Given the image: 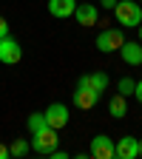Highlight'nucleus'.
I'll return each instance as SVG.
<instances>
[{"label":"nucleus","mask_w":142,"mask_h":159,"mask_svg":"<svg viewBox=\"0 0 142 159\" xmlns=\"http://www.w3.org/2000/svg\"><path fill=\"white\" fill-rule=\"evenodd\" d=\"M0 37H9V23L0 17Z\"/></svg>","instance_id":"17"},{"label":"nucleus","mask_w":142,"mask_h":159,"mask_svg":"<svg viewBox=\"0 0 142 159\" xmlns=\"http://www.w3.org/2000/svg\"><path fill=\"white\" fill-rule=\"evenodd\" d=\"M114 17L122 29H136L142 23V6L136 0H117L114 6Z\"/></svg>","instance_id":"1"},{"label":"nucleus","mask_w":142,"mask_h":159,"mask_svg":"<svg viewBox=\"0 0 142 159\" xmlns=\"http://www.w3.org/2000/svg\"><path fill=\"white\" fill-rule=\"evenodd\" d=\"M91 156L94 159H117V142L105 134H97L91 139Z\"/></svg>","instance_id":"5"},{"label":"nucleus","mask_w":142,"mask_h":159,"mask_svg":"<svg viewBox=\"0 0 142 159\" xmlns=\"http://www.w3.org/2000/svg\"><path fill=\"white\" fill-rule=\"evenodd\" d=\"M74 17H77V23H80V26L91 29V26H97V20H99V9H97L94 3H77Z\"/></svg>","instance_id":"7"},{"label":"nucleus","mask_w":142,"mask_h":159,"mask_svg":"<svg viewBox=\"0 0 142 159\" xmlns=\"http://www.w3.org/2000/svg\"><path fill=\"white\" fill-rule=\"evenodd\" d=\"M134 94H136V99L142 102V80H136V88H134Z\"/></svg>","instance_id":"19"},{"label":"nucleus","mask_w":142,"mask_h":159,"mask_svg":"<svg viewBox=\"0 0 142 159\" xmlns=\"http://www.w3.org/2000/svg\"><path fill=\"white\" fill-rule=\"evenodd\" d=\"M139 156H142V139H139Z\"/></svg>","instance_id":"22"},{"label":"nucleus","mask_w":142,"mask_h":159,"mask_svg":"<svg viewBox=\"0 0 142 159\" xmlns=\"http://www.w3.org/2000/svg\"><path fill=\"white\" fill-rule=\"evenodd\" d=\"M23 60V46L14 37H0V63L6 66H17Z\"/></svg>","instance_id":"4"},{"label":"nucleus","mask_w":142,"mask_h":159,"mask_svg":"<svg viewBox=\"0 0 142 159\" xmlns=\"http://www.w3.org/2000/svg\"><path fill=\"white\" fill-rule=\"evenodd\" d=\"M108 83H111L108 74H103V71H91V74H83V77H80L77 85H85V88H94V91L103 94V91L108 88Z\"/></svg>","instance_id":"10"},{"label":"nucleus","mask_w":142,"mask_h":159,"mask_svg":"<svg viewBox=\"0 0 142 159\" xmlns=\"http://www.w3.org/2000/svg\"><path fill=\"white\" fill-rule=\"evenodd\" d=\"M43 128H48V122H46V114H43V111L31 114V116H29V131L34 134V131H43Z\"/></svg>","instance_id":"14"},{"label":"nucleus","mask_w":142,"mask_h":159,"mask_svg":"<svg viewBox=\"0 0 142 159\" xmlns=\"http://www.w3.org/2000/svg\"><path fill=\"white\" fill-rule=\"evenodd\" d=\"M99 6H103V9H111V11H114V6H117V0H99Z\"/></svg>","instance_id":"18"},{"label":"nucleus","mask_w":142,"mask_h":159,"mask_svg":"<svg viewBox=\"0 0 142 159\" xmlns=\"http://www.w3.org/2000/svg\"><path fill=\"white\" fill-rule=\"evenodd\" d=\"M119 54H122V60L128 66H142V43H125L119 46Z\"/></svg>","instance_id":"12"},{"label":"nucleus","mask_w":142,"mask_h":159,"mask_svg":"<svg viewBox=\"0 0 142 159\" xmlns=\"http://www.w3.org/2000/svg\"><path fill=\"white\" fill-rule=\"evenodd\" d=\"M57 131L54 128H43V131H34L31 134V151L40 153V156H48L54 148H57Z\"/></svg>","instance_id":"2"},{"label":"nucleus","mask_w":142,"mask_h":159,"mask_svg":"<svg viewBox=\"0 0 142 159\" xmlns=\"http://www.w3.org/2000/svg\"><path fill=\"white\" fill-rule=\"evenodd\" d=\"M97 102H99V91L85 88V85H77V91H74V105H77V108L88 111V108H94Z\"/></svg>","instance_id":"8"},{"label":"nucleus","mask_w":142,"mask_h":159,"mask_svg":"<svg viewBox=\"0 0 142 159\" xmlns=\"http://www.w3.org/2000/svg\"><path fill=\"white\" fill-rule=\"evenodd\" d=\"M9 156H11V151H9L6 145H0V159H9Z\"/></svg>","instance_id":"20"},{"label":"nucleus","mask_w":142,"mask_h":159,"mask_svg":"<svg viewBox=\"0 0 142 159\" xmlns=\"http://www.w3.org/2000/svg\"><path fill=\"white\" fill-rule=\"evenodd\" d=\"M136 156H139V139L136 136L117 139V159H136Z\"/></svg>","instance_id":"9"},{"label":"nucleus","mask_w":142,"mask_h":159,"mask_svg":"<svg viewBox=\"0 0 142 159\" xmlns=\"http://www.w3.org/2000/svg\"><path fill=\"white\" fill-rule=\"evenodd\" d=\"M77 9V0H48V14L51 17H60V20H66L71 17Z\"/></svg>","instance_id":"11"},{"label":"nucleus","mask_w":142,"mask_h":159,"mask_svg":"<svg viewBox=\"0 0 142 159\" xmlns=\"http://www.w3.org/2000/svg\"><path fill=\"white\" fill-rule=\"evenodd\" d=\"M139 6H142V0H139Z\"/></svg>","instance_id":"23"},{"label":"nucleus","mask_w":142,"mask_h":159,"mask_svg":"<svg viewBox=\"0 0 142 159\" xmlns=\"http://www.w3.org/2000/svg\"><path fill=\"white\" fill-rule=\"evenodd\" d=\"M108 114H111L114 119H122V116L128 114V102H125V97H122V94H114V97H111V102H108Z\"/></svg>","instance_id":"13"},{"label":"nucleus","mask_w":142,"mask_h":159,"mask_svg":"<svg viewBox=\"0 0 142 159\" xmlns=\"http://www.w3.org/2000/svg\"><path fill=\"white\" fill-rule=\"evenodd\" d=\"M134 88H136V83H134V80H131V77H122V80H119V83H117V91H119V94H122V97H128V94H134Z\"/></svg>","instance_id":"16"},{"label":"nucleus","mask_w":142,"mask_h":159,"mask_svg":"<svg viewBox=\"0 0 142 159\" xmlns=\"http://www.w3.org/2000/svg\"><path fill=\"white\" fill-rule=\"evenodd\" d=\"M125 43V34H122V26L119 29H105L97 34V48L103 54H111V51H119V46Z\"/></svg>","instance_id":"3"},{"label":"nucleus","mask_w":142,"mask_h":159,"mask_svg":"<svg viewBox=\"0 0 142 159\" xmlns=\"http://www.w3.org/2000/svg\"><path fill=\"white\" fill-rule=\"evenodd\" d=\"M43 114H46L48 128H54V131H60V128H66V125H68V108H66L63 102H51Z\"/></svg>","instance_id":"6"},{"label":"nucleus","mask_w":142,"mask_h":159,"mask_svg":"<svg viewBox=\"0 0 142 159\" xmlns=\"http://www.w3.org/2000/svg\"><path fill=\"white\" fill-rule=\"evenodd\" d=\"M136 34H139V43H142V23L136 26Z\"/></svg>","instance_id":"21"},{"label":"nucleus","mask_w":142,"mask_h":159,"mask_svg":"<svg viewBox=\"0 0 142 159\" xmlns=\"http://www.w3.org/2000/svg\"><path fill=\"white\" fill-rule=\"evenodd\" d=\"M9 151H11V156H26L31 151V142H26V139H14Z\"/></svg>","instance_id":"15"}]
</instances>
